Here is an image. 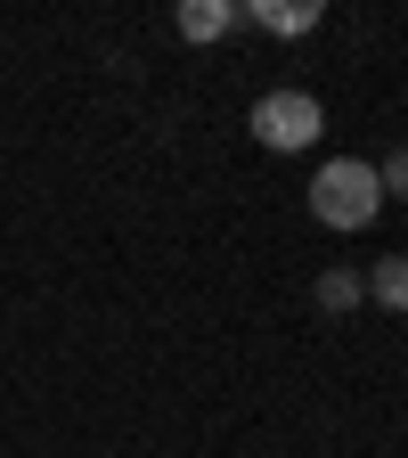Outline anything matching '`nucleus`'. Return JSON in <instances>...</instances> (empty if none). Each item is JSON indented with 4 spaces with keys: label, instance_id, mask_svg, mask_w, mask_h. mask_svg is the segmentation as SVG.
<instances>
[{
    "label": "nucleus",
    "instance_id": "f257e3e1",
    "mask_svg": "<svg viewBox=\"0 0 408 458\" xmlns=\"http://www.w3.org/2000/svg\"><path fill=\"white\" fill-rule=\"evenodd\" d=\"M311 213H319L327 229H368V221L384 213V181H376V164H360V156L319 164V181H311Z\"/></svg>",
    "mask_w": 408,
    "mask_h": 458
},
{
    "label": "nucleus",
    "instance_id": "f03ea898",
    "mask_svg": "<svg viewBox=\"0 0 408 458\" xmlns=\"http://www.w3.org/2000/svg\"><path fill=\"white\" fill-rule=\"evenodd\" d=\"M319 131H327V106H319L311 90H262V98H254V140H262V148L303 156Z\"/></svg>",
    "mask_w": 408,
    "mask_h": 458
},
{
    "label": "nucleus",
    "instance_id": "7ed1b4c3",
    "mask_svg": "<svg viewBox=\"0 0 408 458\" xmlns=\"http://www.w3.org/2000/svg\"><path fill=\"white\" fill-rule=\"evenodd\" d=\"M237 17H254L262 33H286V41H295V33H311L327 9H319V0H246V9Z\"/></svg>",
    "mask_w": 408,
    "mask_h": 458
},
{
    "label": "nucleus",
    "instance_id": "20e7f679",
    "mask_svg": "<svg viewBox=\"0 0 408 458\" xmlns=\"http://www.w3.org/2000/svg\"><path fill=\"white\" fill-rule=\"evenodd\" d=\"M180 41H221L229 25H237V0H180Z\"/></svg>",
    "mask_w": 408,
    "mask_h": 458
},
{
    "label": "nucleus",
    "instance_id": "39448f33",
    "mask_svg": "<svg viewBox=\"0 0 408 458\" xmlns=\"http://www.w3.org/2000/svg\"><path fill=\"white\" fill-rule=\"evenodd\" d=\"M368 295H376L384 311H408V254H384V262L368 270Z\"/></svg>",
    "mask_w": 408,
    "mask_h": 458
},
{
    "label": "nucleus",
    "instance_id": "423d86ee",
    "mask_svg": "<svg viewBox=\"0 0 408 458\" xmlns=\"http://www.w3.org/2000/svg\"><path fill=\"white\" fill-rule=\"evenodd\" d=\"M360 295H368L360 270H319V311H352Z\"/></svg>",
    "mask_w": 408,
    "mask_h": 458
},
{
    "label": "nucleus",
    "instance_id": "0eeeda50",
    "mask_svg": "<svg viewBox=\"0 0 408 458\" xmlns=\"http://www.w3.org/2000/svg\"><path fill=\"white\" fill-rule=\"evenodd\" d=\"M376 181H384V197H408V148H392V164H376Z\"/></svg>",
    "mask_w": 408,
    "mask_h": 458
}]
</instances>
